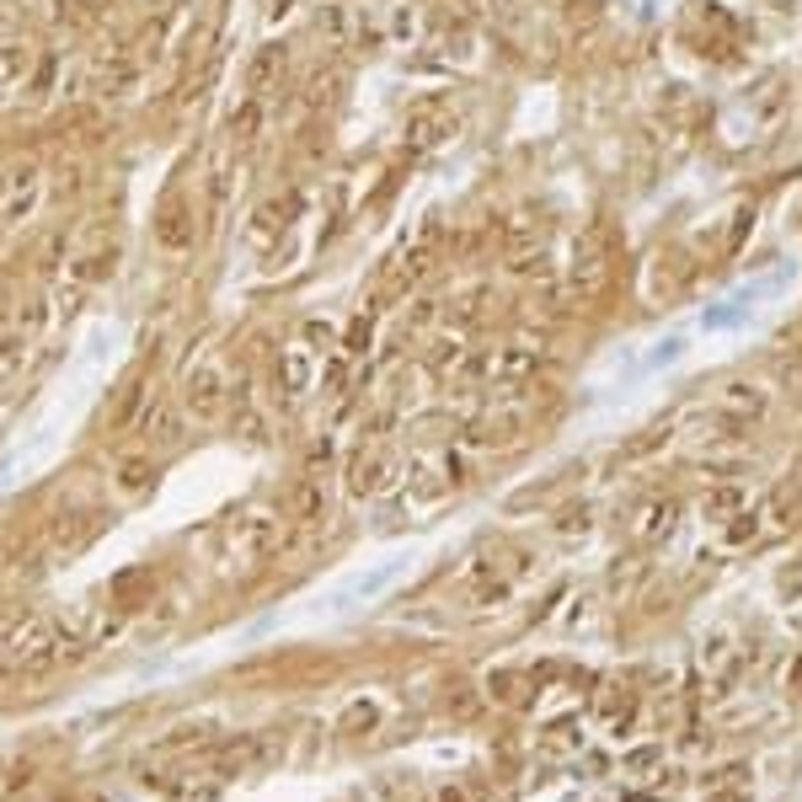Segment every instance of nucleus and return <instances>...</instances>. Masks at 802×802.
<instances>
[{
    "mask_svg": "<svg viewBox=\"0 0 802 802\" xmlns=\"http://www.w3.org/2000/svg\"><path fill=\"white\" fill-rule=\"evenodd\" d=\"M546 364V337H535V332H519V337H508V343L487 359V380L492 385H524L535 375V369Z\"/></svg>",
    "mask_w": 802,
    "mask_h": 802,
    "instance_id": "f03ea898",
    "label": "nucleus"
},
{
    "mask_svg": "<svg viewBox=\"0 0 802 802\" xmlns=\"http://www.w3.org/2000/svg\"><path fill=\"white\" fill-rule=\"evenodd\" d=\"M786 107H792V91L776 81V86L765 91V102L754 107V129H760V134H776L781 123H786Z\"/></svg>",
    "mask_w": 802,
    "mask_h": 802,
    "instance_id": "b1692460",
    "label": "nucleus"
},
{
    "mask_svg": "<svg viewBox=\"0 0 802 802\" xmlns=\"http://www.w3.org/2000/svg\"><path fill=\"white\" fill-rule=\"evenodd\" d=\"M797 482H802V455H797Z\"/></svg>",
    "mask_w": 802,
    "mask_h": 802,
    "instance_id": "79ce46f5",
    "label": "nucleus"
},
{
    "mask_svg": "<svg viewBox=\"0 0 802 802\" xmlns=\"http://www.w3.org/2000/svg\"><path fill=\"white\" fill-rule=\"evenodd\" d=\"M599 284H605V236L594 230V236L578 241L573 273H567V295H573V300H589Z\"/></svg>",
    "mask_w": 802,
    "mask_h": 802,
    "instance_id": "6e6552de",
    "label": "nucleus"
},
{
    "mask_svg": "<svg viewBox=\"0 0 802 802\" xmlns=\"http://www.w3.org/2000/svg\"><path fill=\"white\" fill-rule=\"evenodd\" d=\"M230 182H236V177H230V166H225V161H214V166H209V209H225Z\"/></svg>",
    "mask_w": 802,
    "mask_h": 802,
    "instance_id": "c756f323",
    "label": "nucleus"
},
{
    "mask_svg": "<svg viewBox=\"0 0 802 802\" xmlns=\"http://www.w3.org/2000/svg\"><path fill=\"white\" fill-rule=\"evenodd\" d=\"M188 418H198V423H220L225 418V407H230V385H225V369H214V364H204V369H193L188 380H182V401H177Z\"/></svg>",
    "mask_w": 802,
    "mask_h": 802,
    "instance_id": "20e7f679",
    "label": "nucleus"
},
{
    "mask_svg": "<svg viewBox=\"0 0 802 802\" xmlns=\"http://www.w3.org/2000/svg\"><path fill=\"white\" fill-rule=\"evenodd\" d=\"M300 343L311 348V353H321V348H332V321H305Z\"/></svg>",
    "mask_w": 802,
    "mask_h": 802,
    "instance_id": "473e14b6",
    "label": "nucleus"
},
{
    "mask_svg": "<svg viewBox=\"0 0 802 802\" xmlns=\"http://www.w3.org/2000/svg\"><path fill=\"white\" fill-rule=\"evenodd\" d=\"M466 353H471V343H466V332H439L434 343H428V353H423V369L434 380H444V375H460V364H466Z\"/></svg>",
    "mask_w": 802,
    "mask_h": 802,
    "instance_id": "f3484780",
    "label": "nucleus"
},
{
    "mask_svg": "<svg viewBox=\"0 0 802 802\" xmlns=\"http://www.w3.org/2000/svg\"><path fill=\"white\" fill-rule=\"evenodd\" d=\"M140 434H145L150 450H172V444H182V434H188V412L172 407V401H161V407H145Z\"/></svg>",
    "mask_w": 802,
    "mask_h": 802,
    "instance_id": "f8f14e48",
    "label": "nucleus"
},
{
    "mask_svg": "<svg viewBox=\"0 0 802 802\" xmlns=\"http://www.w3.org/2000/svg\"><path fill=\"white\" fill-rule=\"evenodd\" d=\"M150 476H156V466H150V455H129L118 466V492H145Z\"/></svg>",
    "mask_w": 802,
    "mask_h": 802,
    "instance_id": "cd10ccee",
    "label": "nucleus"
},
{
    "mask_svg": "<svg viewBox=\"0 0 802 802\" xmlns=\"http://www.w3.org/2000/svg\"><path fill=\"white\" fill-rule=\"evenodd\" d=\"M530 423V412H524V401H503V407H487V412H476V418L466 423V439L471 450H503V444H514L519 439V428Z\"/></svg>",
    "mask_w": 802,
    "mask_h": 802,
    "instance_id": "39448f33",
    "label": "nucleus"
},
{
    "mask_svg": "<svg viewBox=\"0 0 802 802\" xmlns=\"http://www.w3.org/2000/svg\"><path fill=\"white\" fill-rule=\"evenodd\" d=\"M289 209H295V204H289V198H268V204H257V220H252V241L257 246H268L273 236H279V230L289 225Z\"/></svg>",
    "mask_w": 802,
    "mask_h": 802,
    "instance_id": "4be33fe9",
    "label": "nucleus"
},
{
    "mask_svg": "<svg viewBox=\"0 0 802 802\" xmlns=\"http://www.w3.org/2000/svg\"><path fill=\"white\" fill-rule=\"evenodd\" d=\"M43 204V177L33 161H17L6 172V182H0V230L6 225H27Z\"/></svg>",
    "mask_w": 802,
    "mask_h": 802,
    "instance_id": "7ed1b4c3",
    "label": "nucleus"
},
{
    "mask_svg": "<svg viewBox=\"0 0 802 802\" xmlns=\"http://www.w3.org/2000/svg\"><path fill=\"white\" fill-rule=\"evenodd\" d=\"M295 6H300V0H273V17H289Z\"/></svg>",
    "mask_w": 802,
    "mask_h": 802,
    "instance_id": "58836bf2",
    "label": "nucleus"
},
{
    "mask_svg": "<svg viewBox=\"0 0 802 802\" xmlns=\"http://www.w3.org/2000/svg\"><path fill=\"white\" fill-rule=\"evenodd\" d=\"M27 65H33V54H27L22 38H6V43H0V97H6L11 86L27 81Z\"/></svg>",
    "mask_w": 802,
    "mask_h": 802,
    "instance_id": "412c9836",
    "label": "nucleus"
},
{
    "mask_svg": "<svg viewBox=\"0 0 802 802\" xmlns=\"http://www.w3.org/2000/svg\"><path fill=\"white\" fill-rule=\"evenodd\" d=\"M284 75H289V49L284 43H262L252 54V70H246V86H252L257 102H268V91H279Z\"/></svg>",
    "mask_w": 802,
    "mask_h": 802,
    "instance_id": "9b49d317",
    "label": "nucleus"
},
{
    "mask_svg": "<svg viewBox=\"0 0 802 802\" xmlns=\"http://www.w3.org/2000/svg\"><path fill=\"white\" fill-rule=\"evenodd\" d=\"M375 701H359V706H348V717H343V728L348 733H369V722H375Z\"/></svg>",
    "mask_w": 802,
    "mask_h": 802,
    "instance_id": "72a5a7b5",
    "label": "nucleus"
},
{
    "mask_svg": "<svg viewBox=\"0 0 802 802\" xmlns=\"http://www.w3.org/2000/svg\"><path fill=\"white\" fill-rule=\"evenodd\" d=\"M54 311H59V321H70L75 311H81V284H70V289H59V300H54Z\"/></svg>",
    "mask_w": 802,
    "mask_h": 802,
    "instance_id": "c9c22d12",
    "label": "nucleus"
},
{
    "mask_svg": "<svg viewBox=\"0 0 802 802\" xmlns=\"http://www.w3.org/2000/svg\"><path fill=\"white\" fill-rule=\"evenodd\" d=\"M279 508H284V519H295V524H316L321 514H327V492H321V476H316V471L300 476Z\"/></svg>",
    "mask_w": 802,
    "mask_h": 802,
    "instance_id": "4468645a",
    "label": "nucleus"
},
{
    "mask_svg": "<svg viewBox=\"0 0 802 802\" xmlns=\"http://www.w3.org/2000/svg\"><path fill=\"white\" fill-rule=\"evenodd\" d=\"M145 396H150L145 380H129V385H123L118 401L107 407V428H102V434L118 439V434H129V428H140V418H145Z\"/></svg>",
    "mask_w": 802,
    "mask_h": 802,
    "instance_id": "2eb2a0df",
    "label": "nucleus"
},
{
    "mask_svg": "<svg viewBox=\"0 0 802 802\" xmlns=\"http://www.w3.org/2000/svg\"><path fill=\"white\" fill-rule=\"evenodd\" d=\"M375 316H380V305L348 321V332H343V359H364V353L375 348Z\"/></svg>",
    "mask_w": 802,
    "mask_h": 802,
    "instance_id": "393cba45",
    "label": "nucleus"
},
{
    "mask_svg": "<svg viewBox=\"0 0 802 802\" xmlns=\"http://www.w3.org/2000/svg\"><path fill=\"white\" fill-rule=\"evenodd\" d=\"M706 519H712V524H728L733 514H744V508H749V487H738V482H722L717 492H706Z\"/></svg>",
    "mask_w": 802,
    "mask_h": 802,
    "instance_id": "aec40b11",
    "label": "nucleus"
},
{
    "mask_svg": "<svg viewBox=\"0 0 802 802\" xmlns=\"http://www.w3.org/2000/svg\"><path fill=\"white\" fill-rule=\"evenodd\" d=\"M439 311H444V305H439V300H418V305H412V311H407V327H412V332H418V327H428V321H434Z\"/></svg>",
    "mask_w": 802,
    "mask_h": 802,
    "instance_id": "f704fd0d",
    "label": "nucleus"
},
{
    "mask_svg": "<svg viewBox=\"0 0 802 802\" xmlns=\"http://www.w3.org/2000/svg\"><path fill=\"white\" fill-rule=\"evenodd\" d=\"M455 134V118L444 113V107H423V113H412L407 118V134H401V140H407V150H434V145H444Z\"/></svg>",
    "mask_w": 802,
    "mask_h": 802,
    "instance_id": "ddd939ff",
    "label": "nucleus"
},
{
    "mask_svg": "<svg viewBox=\"0 0 802 802\" xmlns=\"http://www.w3.org/2000/svg\"><path fill=\"white\" fill-rule=\"evenodd\" d=\"M102 535V514H91V508H81V514H65L54 524V557L59 562H70V557H81V551L91 546Z\"/></svg>",
    "mask_w": 802,
    "mask_h": 802,
    "instance_id": "9d476101",
    "label": "nucleus"
},
{
    "mask_svg": "<svg viewBox=\"0 0 802 802\" xmlns=\"http://www.w3.org/2000/svg\"><path fill=\"white\" fill-rule=\"evenodd\" d=\"M337 97V70H321V75H311V107H327Z\"/></svg>",
    "mask_w": 802,
    "mask_h": 802,
    "instance_id": "2f4dec72",
    "label": "nucleus"
},
{
    "mask_svg": "<svg viewBox=\"0 0 802 802\" xmlns=\"http://www.w3.org/2000/svg\"><path fill=\"white\" fill-rule=\"evenodd\" d=\"M316 27H321V33H327L332 43H348V38H353V17H348L343 0H327V6L316 11Z\"/></svg>",
    "mask_w": 802,
    "mask_h": 802,
    "instance_id": "bb28decb",
    "label": "nucleus"
},
{
    "mask_svg": "<svg viewBox=\"0 0 802 802\" xmlns=\"http://www.w3.org/2000/svg\"><path fill=\"white\" fill-rule=\"evenodd\" d=\"M792 685H797V690H802V658H797V663H792Z\"/></svg>",
    "mask_w": 802,
    "mask_h": 802,
    "instance_id": "a19ab883",
    "label": "nucleus"
},
{
    "mask_svg": "<svg viewBox=\"0 0 802 802\" xmlns=\"http://www.w3.org/2000/svg\"><path fill=\"white\" fill-rule=\"evenodd\" d=\"M156 241H161V252H193V241H198V225H193V209L182 204V198H161V209H156Z\"/></svg>",
    "mask_w": 802,
    "mask_h": 802,
    "instance_id": "0eeeda50",
    "label": "nucleus"
},
{
    "mask_svg": "<svg viewBox=\"0 0 802 802\" xmlns=\"http://www.w3.org/2000/svg\"><path fill=\"white\" fill-rule=\"evenodd\" d=\"M262 118H268V107H262L257 97H246L236 113H230V145H252L262 134Z\"/></svg>",
    "mask_w": 802,
    "mask_h": 802,
    "instance_id": "5701e85b",
    "label": "nucleus"
},
{
    "mask_svg": "<svg viewBox=\"0 0 802 802\" xmlns=\"http://www.w3.org/2000/svg\"><path fill=\"white\" fill-rule=\"evenodd\" d=\"M75 6H81V11H107L113 0H75Z\"/></svg>",
    "mask_w": 802,
    "mask_h": 802,
    "instance_id": "ea45409f",
    "label": "nucleus"
},
{
    "mask_svg": "<svg viewBox=\"0 0 802 802\" xmlns=\"http://www.w3.org/2000/svg\"><path fill=\"white\" fill-rule=\"evenodd\" d=\"M113 273H118V246H113V241H107V246H86V252L70 262V279L81 284V289H86V284H107Z\"/></svg>",
    "mask_w": 802,
    "mask_h": 802,
    "instance_id": "a211bd4d",
    "label": "nucleus"
},
{
    "mask_svg": "<svg viewBox=\"0 0 802 802\" xmlns=\"http://www.w3.org/2000/svg\"><path fill=\"white\" fill-rule=\"evenodd\" d=\"M594 530V514H589V508H567V514L557 519V535H562V541H578V535H589Z\"/></svg>",
    "mask_w": 802,
    "mask_h": 802,
    "instance_id": "c85d7f7f",
    "label": "nucleus"
},
{
    "mask_svg": "<svg viewBox=\"0 0 802 802\" xmlns=\"http://www.w3.org/2000/svg\"><path fill=\"white\" fill-rule=\"evenodd\" d=\"M22 353H27V332H22L6 311H0V375H6V369H17Z\"/></svg>",
    "mask_w": 802,
    "mask_h": 802,
    "instance_id": "a878e982",
    "label": "nucleus"
},
{
    "mask_svg": "<svg viewBox=\"0 0 802 802\" xmlns=\"http://www.w3.org/2000/svg\"><path fill=\"white\" fill-rule=\"evenodd\" d=\"M760 524H765V508H749L744 519H728V541H733V546H738V541H749V535L760 530Z\"/></svg>",
    "mask_w": 802,
    "mask_h": 802,
    "instance_id": "7c9ffc66",
    "label": "nucleus"
},
{
    "mask_svg": "<svg viewBox=\"0 0 802 802\" xmlns=\"http://www.w3.org/2000/svg\"><path fill=\"white\" fill-rule=\"evenodd\" d=\"M273 380H279V391L295 401V396H305L316 385V353L305 348V343H289L284 353H279V364H273Z\"/></svg>",
    "mask_w": 802,
    "mask_h": 802,
    "instance_id": "1a4fd4ad",
    "label": "nucleus"
},
{
    "mask_svg": "<svg viewBox=\"0 0 802 802\" xmlns=\"http://www.w3.org/2000/svg\"><path fill=\"white\" fill-rule=\"evenodd\" d=\"M49 81H54V65L43 59V65H38V75H33V97H49Z\"/></svg>",
    "mask_w": 802,
    "mask_h": 802,
    "instance_id": "4c0bfd02",
    "label": "nucleus"
},
{
    "mask_svg": "<svg viewBox=\"0 0 802 802\" xmlns=\"http://www.w3.org/2000/svg\"><path fill=\"white\" fill-rule=\"evenodd\" d=\"M674 524H680V503L674 498H653L642 508V519H637V535H642V546H658V541H669L674 535Z\"/></svg>",
    "mask_w": 802,
    "mask_h": 802,
    "instance_id": "6ab92c4d",
    "label": "nucleus"
},
{
    "mask_svg": "<svg viewBox=\"0 0 802 802\" xmlns=\"http://www.w3.org/2000/svg\"><path fill=\"white\" fill-rule=\"evenodd\" d=\"M765 407H770V385H760V380H728L717 391V423H728V428L760 423Z\"/></svg>",
    "mask_w": 802,
    "mask_h": 802,
    "instance_id": "423d86ee",
    "label": "nucleus"
},
{
    "mask_svg": "<svg viewBox=\"0 0 802 802\" xmlns=\"http://www.w3.org/2000/svg\"><path fill=\"white\" fill-rule=\"evenodd\" d=\"M11 27H17V6H11V0H0V43H6V38H17Z\"/></svg>",
    "mask_w": 802,
    "mask_h": 802,
    "instance_id": "e433bc0d",
    "label": "nucleus"
},
{
    "mask_svg": "<svg viewBox=\"0 0 802 802\" xmlns=\"http://www.w3.org/2000/svg\"><path fill=\"white\" fill-rule=\"evenodd\" d=\"M391 482H396V466L385 455H359L348 466V492L353 498H375V492H385Z\"/></svg>",
    "mask_w": 802,
    "mask_h": 802,
    "instance_id": "dca6fc26",
    "label": "nucleus"
},
{
    "mask_svg": "<svg viewBox=\"0 0 802 802\" xmlns=\"http://www.w3.org/2000/svg\"><path fill=\"white\" fill-rule=\"evenodd\" d=\"M284 546V508H241L220 524L214 535V551H220L225 567H262L268 557H279Z\"/></svg>",
    "mask_w": 802,
    "mask_h": 802,
    "instance_id": "f257e3e1",
    "label": "nucleus"
}]
</instances>
